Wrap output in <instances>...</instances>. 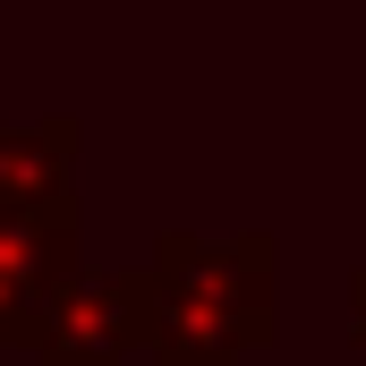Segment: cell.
<instances>
[{
	"mask_svg": "<svg viewBox=\"0 0 366 366\" xmlns=\"http://www.w3.org/2000/svg\"><path fill=\"white\" fill-rule=\"evenodd\" d=\"M273 230H230V239H196L162 230L154 264H145V350L154 366H239L247 350L273 341Z\"/></svg>",
	"mask_w": 366,
	"mask_h": 366,
	"instance_id": "6da1fadb",
	"label": "cell"
},
{
	"mask_svg": "<svg viewBox=\"0 0 366 366\" xmlns=\"http://www.w3.org/2000/svg\"><path fill=\"white\" fill-rule=\"evenodd\" d=\"M77 204H51V213H9L0 204V350H34L51 307L69 298L77 264Z\"/></svg>",
	"mask_w": 366,
	"mask_h": 366,
	"instance_id": "7a4b0ae2",
	"label": "cell"
},
{
	"mask_svg": "<svg viewBox=\"0 0 366 366\" xmlns=\"http://www.w3.org/2000/svg\"><path fill=\"white\" fill-rule=\"evenodd\" d=\"M128 350H145V264L77 273L34 341V366H128Z\"/></svg>",
	"mask_w": 366,
	"mask_h": 366,
	"instance_id": "3957f363",
	"label": "cell"
},
{
	"mask_svg": "<svg viewBox=\"0 0 366 366\" xmlns=\"http://www.w3.org/2000/svg\"><path fill=\"white\" fill-rule=\"evenodd\" d=\"M69 171H77V119H34V128H9L0 119V204L9 213L77 204L69 196Z\"/></svg>",
	"mask_w": 366,
	"mask_h": 366,
	"instance_id": "277c9868",
	"label": "cell"
},
{
	"mask_svg": "<svg viewBox=\"0 0 366 366\" xmlns=\"http://www.w3.org/2000/svg\"><path fill=\"white\" fill-rule=\"evenodd\" d=\"M350 341H358V350H366V264H358V273H350Z\"/></svg>",
	"mask_w": 366,
	"mask_h": 366,
	"instance_id": "5b68a950",
	"label": "cell"
}]
</instances>
